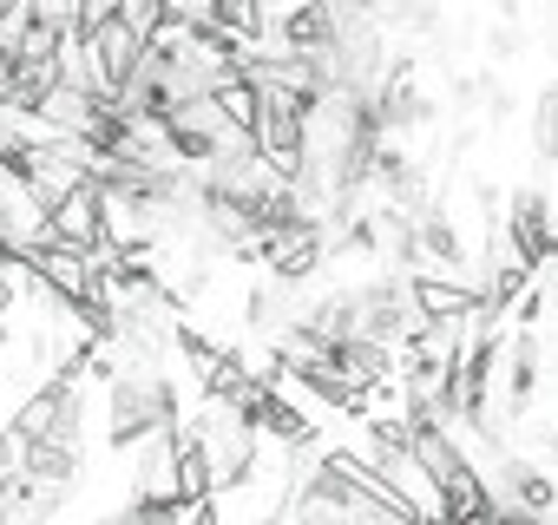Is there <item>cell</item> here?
Wrapping results in <instances>:
<instances>
[{
    "mask_svg": "<svg viewBox=\"0 0 558 525\" xmlns=\"http://www.w3.org/2000/svg\"><path fill=\"white\" fill-rule=\"evenodd\" d=\"M21 466V440H14V427L0 420V473H14Z\"/></svg>",
    "mask_w": 558,
    "mask_h": 525,
    "instance_id": "5b68a950",
    "label": "cell"
},
{
    "mask_svg": "<svg viewBox=\"0 0 558 525\" xmlns=\"http://www.w3.org/2000/svg\"><path fill=\"white\" fill-rule=\"evenodd\" d=\"M34 27H40V14L27 8V0H14V8H0V53H8L14 66H21V47L34 40Z\"/></svg>",
    "mask_w": 558,
    "mask_h": 525,
    "instance_id": "277c9868",
    "label": "cell"
},
{
    "mask_svg": "<svg viewBox=\"0 0 558 525\" xmlns=\"http://www.w3.org/2000/svg\"><path fill=\"white\" fill-rule=\"evenodd\" d=\"M14 86H21V66H14L8 53H0V99H14Z\"/></svg>",
    "mask_w": 558,
    "mask_h": 525,
    "instance_id": "8992f818",
    "label": "cell"
},
{
    "mask_svg": "<svg viewBox=\"0 0 558 525\" xmlns=\"http://www.w3.org/2000/svg\"><path fill=\"white\" fill-rule=\"evenodd\" d=\"M525 151H532V164H538V171H551V164H558V86H545V93L532 99Z\"/></svg>",
    "mask_w": 558,
    "mask_h": 525,
    "instance_id": "3957f363",
    "label": "cell"
},
{
    "mask_svg": "<svg viewBox=\"0 0 558 525\" xmlns=\"http://www.w3.org/2000/svg\"><path fill=\"white\" fill-rule=\"evenodd\" d=\"M473 303H480V296L460 290V283H447V277H414V316H421V322H460Z\"/></svg>",
    "mask_w": 558,
    "mask_h": 525,
    "instance_id": "7a4b0ae2",
    "label": "cell"
},
{
    "mask_svg": "<svg viewBox=\"0 0 558 525\" xmlns=\"http://www.w3.org/2000/svg\"><path fill=\"white\" fill-rule=\"evenodd\" d=\"M47 243H66V249H106V184H80L73 197H60L47 210Z\"/></svg>",
    "mask_w": 558,
    "mask_h": 525,
    "instance_id": "6da1fadb",
    "label": "cell"
}]
</instances>
